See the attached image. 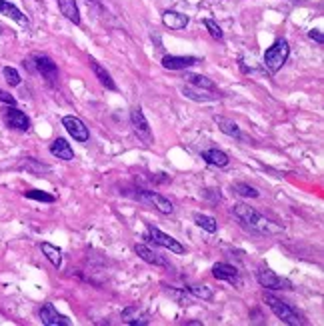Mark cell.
Listing matches in <instances>:
<instances>
[{
	"mask_svg": "<svg viewBox=\"0 0 324 326\" xmlns=\"http://www.w3.org/2000/svg\"><path fill=\"white\" fill-rule=\"evenodd\" d=\"M200 156L208 164H212V166H226L228 164V154L222 152V150H218V148H208Z\"/></svg>",
	"mask_w": 324,
	"mask_h": 326,
	"instance_id": "23",
	"label": "cell"
},
{
	"mask_svg": "<svg viewBox=\"0 0 324 326\" xmlns=\"http://www.w3.org/2000/svg\"><path fill=\"white\" fill-rule=\"evenodd\" d=\"M50 152H52L56 158H62V160H74V150H72L70 142H66L64 138H56V140L50 144Z\"/></svg>",
	"mask_w": 324,
	"mask_h": 326,
	"instance_id": "19",
	"label": "cell"
},
{
	"mask_svg": "<svg viewBox=\"0 0 324 326\" xmlns=\"http://www.w3.org/2000/svg\"><path fill=\"white\" fill-rule=\"evenodd\" d=\"M90 66H92V70H94V74H96V78L100 80L102 86H106L108 90H116V82L112 80V76H110L102 66L98 64L96 60H90Z\"/></svg>",
	"mask_w": 324,
	"mask_h": 326,
	"instance_id": "25",
	"label": "cell"
},
{
	"mask_svg": "<svg viewBox=\"0 0 324 326\" xmlns=\"http://www.w3.org/2000/svg\"><path fill=\"white\" fill-rule=\"evenodd\" d=\"M34 68H36V72H40L50 84H54V82L58 80V66L54 64L52 58L42 56V54H36V56H34Z\"/></svg>",
	"mask_w": 324,
	"mask_h": 326,
	"instance_id": "9",
	"label": "cell"
},
{
	"mask_svg": "<svg viewBox=\"0 0 324 326\" xmlns=\"http://www.w3.org/2000/svg\"><path fill=\"white\" fill-rule=\"evenodd\" d=\"M188 292L196 296V298H202V300H210L214 296L212 288L208 284H192V286H188Z\"/></svg>",
	"mask_w": 324,
	"mask_h": 326,
	"instance_id": "28",
	"label": "cell"
},
{
	"mask_svg": "<svg viewBox=\"0 0 324 326\" xmlns=\"http://www.w3.org/2000/svg\"><path fill=\"white\" fill-rule=\"evenodd\" d=\"M0 100H2V102H6V104H10V106H14V104H16V98L10 96V94H8V92H4V90H0Z\"/></svg>",
	"mask_w": 324,
	"mask_h": 326,
	"instance_id": "34",
	"label": "cell"
},
{
	"mask_svg": "<svg viewBox=\"0 0 324 326\" xmlns=\"http://www.w3.org/2000/svg\"><path fill=\"white\" fill-rule=\"evenodd\" d=\"M136 200H140V202H146V204H150V206H154L158 212L162 214H172L174 212V206H172V202L166 198V196L158 194V192H152V190H138L136 194H132Z\"/></svg>",
	"mask_w": 324,
	"mask_h": 326,
	"instance_id": "7",
	"label": "cell"
},
{
	"mask_svg": "<svg viewBox=\"0 0 324 326\" xmlns=\"http://www.w3.org/2000/svg\"><path fill=\"white\" fill-rule=\"evenodd\" d=\"M182 94L195 102H214L218 100L220 94H216V90H204V88H196V86H182Z\"/></svg>",
	"mask_w": 324,
	"mask_h": 326,
	"instance_id": "15",
	"label": "cell"
},
{
	"mask_svg": "<svg viewBox=\"0 0 324 326\" xmlns=\"http://www.w3.org/2000/svg\"><path fill=\"white\" fill-rule=\"evenodd\" d=\"M122 320L130 326H146L150 322V320H148V314L142 312V310L136 308V306H128V308L122 310Z\"/></svg>",
	"mask_w": 324,
	"mask_h": 326,
	"instance_id": "17",
	"label": "cell"
},
{
	"mask_svg": "<svg viewBox=\"0 0 324 326\" xmlns=\"http://www.w3.org/2000/svg\"><path fill=\"white\" fill-rule=\"evenodd\" d=\"M62 126L66 128V132L78 140V142H88L90 138V132H88V126L78 118V116H64L62 118Z\"/></svg>",
	"mask_w": 324,
	"mask_h": 326,
	"instance_id": "8",
	"label": "cell"
},
{
	"mask_svg": "<svg viewBox=\"0 0 324 326\" xmlns=\"http://www.w3.org/2000/svg\"><path fill=\"white\" fill-rule=\"evenodd\" d=\"M24 196L30 198V200H40V202H54L56 200L52 194L42 192V190H28V192H24Z\"/></svg>",
	"mask_w": 324,
	"mask_h": 326,
	"instance_id": "32",
	"label": "cell"
},
{
	"mask_svg": "<svg viewBox=\"0 0 324 326\" xmlns=\"http://www.w3.org/2000/svg\"><path fill=\"white\" fill-rule=\"evenodd\" d=\"M0 14H4V16H8V18H12V20H14V22H18L22 28H30V20L26 18V14H24L20 8H16L14 4L6 2V0H0Z\"/></svg>",
	"mask_w": 324,
	"mask_h": 326,
	"instance_id": "13",
	"label": "cell"
},
{
	"mask_svg": "<svg viewBox=\"0 0 324 326\" xmlns=\"http://www.w3.org/2000/svg\"><path fill=\"white\" fill-rule=\"evenodd\" d=\"M88 2H90V0H88Z\"/></svg>",
	"mask_w": 324,
	"mask_h": 326,
	"instance_id": "37",
	"label": "cell"
},
{
	"mask_svg": "<svg viewBox=\"0 0 324 326\" xmlns=\"http://www.w3.org/2000/svg\"><path fill=\"white\" fill-rule=\"evenodd\" d=\"M146 229H148V234H146L144 238L152 240L154 244H158V246H162V248H168V250H170V252H174V254H186V248H184L176 238H172V236L164 234L162 230H158L156 226H152V224H148Z\"/></svg>",
	"mask_w": 324,
	"mask_h": 326,
	"instance_id": "5",
	"label": "cell"
},
{
	"mask_svg": "<svg viewBox=\"0 0 324 326\" xmlns=\"http://www.w3.org/2000/svg\"><path fill=\"white\" fill-rule=\"evenodd\" d=\"M256 280L260 282V286H264L268 290H290L292 288V282L288 278L278 276L268 266H262V268L256 270Z\"/></svg>",
	"mask_w": 324,
	"mask_h": 326,
	"instance_id": "4",
	"label": "cell"
},
{
	"mask_svg": "<svg viewBox=\"0 0 324 326\" xmlns=\"http://www.w3.org/2000/svg\"><path fill=\"white\" fill-rule=\"evenodd\" d=\"M212 274L214 278L218 280H224L228 284H240V278H238V270L232 266V264H226V262H218L212 266Z\"/></svg>",
	"mask_w": 324,
	"mask_h": 326,
	"instance_id": "12",
	"label": "cell"
},
{
	"mask_svg": "<svg viewBox=\"0 0 324 326\" xmlns=\"http://www.w3.org/2000/svg\"><path fill=\"white\" fill-rule=\"evenodd\" d=\"M234 192L244 196V198H256V196H258V190H256L254 186L244 184V182H236V184H234Z\"/></svg>",
	"mask_w": 324,
	"mask_h": 326,
	"instance_id": "29",
	"label": "cell"
},
{
	"mask_svg": "<svg viewBox=\"0 0 324 326\" xmlns=\"http://www.w3.org/2000/svg\"><path fill=\"white\" fill-rule=\"evenodd\" d=\"M264 302L270 306V310H272L282 322H286V324L290 326L302 324L300 314L292 308L288 302H284V300H280V298H276V296H272V294H266V296H264Z\"/></svg>",
	"mask_w": 324,
	"mask_h": 326,
	"instance_id": "3",
	"label": "cell"
},
{
	"mask_svg": "<svg viewBox=\"0 0 324 326\" xmlns=\"http://www.w3.org/2000/svg\"><path fill=\"white\" fill-rule=\"evenodd\" d=\"M2 74H4V78H6V82H8L10 86H18V84L22 82V78H20L18 70H16V68H12V66H4Z\"/></svg>",
	"mask_w": 324,
	"mask_h": 326,
	"instance_id": "30",
	"label": "cell"
},
{
	"mask_svg": "<svg viewBox=\"0 0 324 326\" xmlns=\"http://www.w3.org/2000/svg\"><path fill=\"white\" fill-rule=\"evenodd\" d=\"M288 54H290V46L284 38H280L264 52V66L270 72H278L284 66V62L288 60Z\"/></svg>",
	"mask_w": 324,
	"mask_h": 326,
	"instance_id": "2",
	"label": "cell"
},
{
	"mask_svg": "<svg viewBox=\"0 0 324 326\" xmlns=\"http://www.w3.org/2000/svg\"><path fill=\"white\" fill-rule=\"evenodd\" d=\"M40 248H42L44 256L52 262L54 268H60V264H62V252H60V248H56V246L50 244V242H42Z\"/></svg>",
	"mask_w": 324,
	"mask_h": 326,
	"instance_id": "24",
	"label": "cell"
},
{
	"mask_svg": "<svg viewBox=\"0 0 324 326\" xmlns=\"http://www.w3.org/2000/svg\"><path fill=\"white\" fill-rule=\"evenodd\" d=\"M130 124H132V131L136 132V136H138L140 140H144L146 144H152V142H154L152 131H150L148 120H146V116H144V112H142L140 106H136V108L130 110Z\"/></svg>",
	"mask_w": 324,
	"mask_h": 326,
	"instance_id": "6",
	"label": "cell"
},
{
	"mask_svg": "<svg viewBox=\"0 0 324 326\" xmlns=\"http://www.w3.org/2000/svg\"><path fill=\"white\" fill-rule=\"evenodd\" d=\"M166 292L170 294L176 302H180V304H190V296L186 292V288H182V290H178V288H166Z\"/></svg>",
	"mask_w": 324,
	"mask_h": 326,
	"instance_id": "31",
	"label": "cell"
},
{
	"mask_svg": "<svg viewBox=\"0 0 324 326\" xmlns=\"http://www.w3.org/2000/svg\"><path fill=\"white\" fill-rule=\"evenodd\" d=\"M192 218H195V222L198 224V226H200V229H204L206 232H210V234L218 230V222H216L212 216H206V214L195 212V216H192Z\"/></svg>",
	"mask_w": 324,
	"mask_h": 326,
	"instance_id": "27",
	"label": "cell"
},
{
	"mask_svg": "<svg viewBox=\"0 0 324 326\" xmlns=\"http://www.w3.org/2000/svg\"><path fill=\"white\" fill-rule=\"evenodd\" d=\"M184 78L188 80V84H190V86H196V88H204V90H216V84H214V82H212L210 78L202 76V74H186Z\"/></svg>",
	"mask_w": 324,
	"mask_h": 326,
	"instance_id": "26",
	"label": "cell"
},
{
	"mask_svg": "<svg viewBox=\"0 0 324 326\" xmlns=\"http://www.w3.org/2000/svg\"><path fill=\"white\" fill-rule=\"evenodd\" d=\"M214 122H216V126L220 128V132H224V134L230 136V138H238V140L244 138L242 132H240V128H238V124H236L234 120L226 118V116H214Z\"/></svg>",
	"mask_w": 324,
	"mask_h": 326,
	"instance_id": "20",
	"label": "cell"
},
{
	"mask_svg": "<svg viewBox=\"0 0 324 326\" xmlns=\"http://www.w3.org/2000/svg\"><path fill=\"white\" fill-rule=\"evenodd\" d=\"M162 22H164V26H168L172 30H182L188 24V16L182 12H176V10H166L162 14Z\"/></svg>",
	"mask_w": 324,
	"mask_h": 326,
	"instance_id": "16",
	"label": "cell"
},
{
	"mask_svg": "<svg viewBox=\"0 0 324 326\" xmlns=\"http://www.w3.org/2000/svg\"><path fill=\"white\" fill-rule=\"evenodd\" d=\"M40 320H42V324L46 326H70V320L54 308L52 302H46L40 308Z\"/></svg>",
	"mask_w": 324,
	"mask_h": 326,
	"instance_id": "10",
	"label": "cell"
},
{
	"mask_svg": "<svg viewBox=\"0 0 324 326\" xmlns=\"http://www.w3.org/2000/svg\"><path fill=\"white\" fill-rule=\"evenodd\" d=\"M308 36H310L312 40H316L318 44H322V42H324V34H322V30H310V32H308Z\"/></svg>",
	"mask_w": 324,
	"mask_h": 326,
	"instance_id": "35",
	"label": "cell"
},
{
	"mask_svg": "<svg viewBox=\"0 0 324 326\" xmlns=\"http://www.w3.org/2000/svg\"><path fill=\"white\" fill-rule=\"evenodd\" d=\"M200 60L196 58V56H164L162 58V66L166 68V70H186V68H190V66L198 64Z\"/></svg>",
	"mask_w": 324,
	"mask_h": 326,
	"instance_id": "14",
	"label": "cell"
},
{
	"mask_svg": "<svg viewBox=\"0 0 324 326\" xmlns=\"http://www.w3.org/2000/svg\"><path fill=\"white\" fill-rule=\"evenodd\" d=\"M4 122L10 128H16V131H28L30 128V118L18 108H8L4 112Z\"/></svg>",
	"mask_w": 324,
	"mask_h": 326,
	"instance_id": "11",
	"label": "cell"
},
{
	"mask_svg": "<svg viewBox=\"0 0 324 326\" xmlns=\"http://www.w3.org/2000/svg\"><path fill=\"white\" fill-rule=\"evenodd\" d=\"M134 252L138 254V258H142V260L148 262V264H156V266H170L166 258H162L158 252L150 250V248H148V246H144V244H136V246H134Z\"/></svg>",
	"mask_w": 324,
	"mask_h": 326,
	"instance_id": "18",
	"label": "cell"
},
{
	"mask_svg": "<svg viewBox=\"0 0 324 326\" xmlns=\"http://www.w3.org/2000/svg\"><path fill=\"white\" fill-rule=\"evenodd\" d=\"M292 2H296V0H292Z\"/></svg>",
	"mask_w": 324,
	"mask_h": 326,
	"instance_id": "36",
	"label": "cell"
},
{
	"mask_svg": "<svg viewBox=\"0 0 324 326\" xmlns=\"http://www.w3.org/2000/svg\"><path fill=\"white\" fill-rule=\"evenodd\" d=\"M204 26L208 28V32H210V36H212V38H216V40H222L224 32H222V28H220V26H218L214 20L206 18V20H204Z\"/></svg>",
	"mask_w": 324,
	"mask_h": 326,
	"instance_id": "33",
	"label": "cell"
},
{
	"mask_svg": "<svg viewBox=\"0 0 324 326\" xmlns=\"http://www.w3.org/2000/svg\"><path fill=\"white\" fill-rule=\"evenodd\" d=\"M58 8L72 24H80V12L76 6V0H58Z\"/></svg>",
	"mask_w": 324,
	"mask_h": 326,
	"instance_id": "21",
	"label": "cell"
},
{
	"mask_svg": "<svg viewBox=\"0 0 324 326\" xmlns=\"http://www.w3.org/2000/svg\"><path fill=\"white\" fill-rule=\"evenodd\" d=\"M234 216L238 218V222H240L244 229L254 232V234H260V236H274V234H280V232H282V226H278L276 222L264 218L252 206L242 204V202L234 204Z\"/></svg>",
	"mask_w": 324,
	"mask_h": 326,
	"instance_id": "1",
	"label": "cell"
},
{
	"mask_svg": "<svg viewBox=\"0 0 324 326\" xmlns=\"http://www.w3.org/2000/svg\"><path fill=\"white\" fill-rule=\"evenodd\" d=\"M18 168H22V170L30 172V174H34V176H44V174H48V172H50V166H48V164L38 162L36 158H24L22 162L18 164Z\"/></svg>",
	"mask_w": 324,
	"mask_h": 326,
	"instance_id": "22",
	"label": "cell"
}]
</instances>
